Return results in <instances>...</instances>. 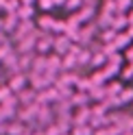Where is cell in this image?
Returning a JSON list of instances; mask_svg holds the SVG:
<instances>
[{
	"instance_id": "22",
	"label": "cell",
	"mask_w": 133,
	"mask_h": 135,
	"mask_svg": "<svg viewBox=\"0 0 133 135\" xmlns=\"http://www.w3.org/2000/svg\"><path fill=\"white\" fill-rule=\"evenodd\" d=\"M81 4H83L81 0H65V2H63V7H65V9H70V11H77Z\"/></svg>"
},
{
	"instance_id": "30",
	"label": "cell",
	"mask_w": 133,
	"mask_h": 135,
	"mask_svg": "<svg viewBox=\"0 0 133 135\" xmlns=\"http://www.w3.org/2000/svg\"><path fill=\"white\" fill-rule=\"evenodd\" d=\"M0 41H4V33H0Z\"/></svg>"
},
{
	"instance_id": "20",
	"label": "cell",
	"mask_w": 133,
	"mask_h": 135,
	"mask_svg": "<svg viewBox=\"0 0 133 135\" xmlns=\"http://www.w3.org/2000/svg\"><path fill=\"white\" fill-rule=\"evenodd\" d=\"M65 131L61 129V126L59 124H50V126H48V129L44 131V135H63Z\"/></svg>"
},
{
	"instance_id": "24",
	"label": "cell",
	"mask_w": 133,
	"mask_h": 135,
	"mask_svg": "<svg viewBox=\"0 0 133 135\" xmlns=\"http://www.w3.org/2000/svg\"><path fill=\"white\" fill-rule=\"evenodd\" d=\"M37 7H39L41 11H50L55 4H53V0H37Z\"/></svg>"
},
{
	"instance_id": "21",
	"label": "cell",
	"mask_w": 133,
	"mask_h": 135,
	"mask_svg": "<svg viewBox=\"0 0 133 135\" xmlns=\"http://www.w3.org/2000/svg\"><path fill=\"white\" fill-rule=\"evenodd\" d=\"M13 96V91L9 89V87H7V85H2V87H0V103H4V100H9Z\"/></svg>"
},
{
	"instance_id": "17",
	"label": "cell",
	"mask_w": 133,
	"mask_h": 135,
	"mask_svg": "<svg viewBox=\"0 0 133 135\" xmlns=\"http://www.w3.org/2000/svg\"><path fill=\"white\" fill-rule=\"evenodd\" d=\"M18 7H20V0H4L2 11H7V13H15V11H18Z\"/></svg>"
},
{
	"instance_id": "8",
	"label": "cell",
	"mask_w": 133,
	"mask_h": 135,
	"mask_svg": "<svg viewBox=\"0 0 133 135\" xmlns=\"http://www.w3.org/2000/svg\"><path fill=\"white\" fill-rule=\"evenodd\" d=\"M127 26H129L127 13H113V18H111V28H113V31H124Z\"/></svg>"
},
{
	"instance_id": "11",
	"label": "cell",
	"mask_w": 133,
	"mask_h": 135,
	"mask_svg": "<svg viewBox=\"0 0 133 135\" xmlns=\"http://www.w3.org/2000/svg\"><path fill=\"white\" fill-rule=\"evenodd\" d=\"M53 22H55V18H50L48 13H44V15H39V20H37V28L44 31V33H48V31L53 28Z\"/></svg>"
},
{
	"instance_id": "29",
	"label": "cell",
	"mask_w": 133,
	"mask_h": 135,
	"mask_svg": "<svg viewBox=\"0 0 133 135\" xmlns=\"http://www.w3.org/2000/svg\"><path fill=\"white\" fill-rule=\"evenodd\" d=\"M31 135H44V131H35V133H31Z\"/></svg>"
},
{
	"instance_id": "14",
	"label": "cell",
	"mask_w": 133,
	"mask_h": 135,
	"mask_svg": "<svg viewBox=\"0 0 133 135\" xmlns=\"http://www.w3.org/2000/svg\"><path fill=\"white\" fill-rule=\"evenodd\" d=\"M116 98H118V103H120V105L131 103V100H133V87H122V89L118 91V96H116Z\"/></svg>"
},
{
	"instance_id": "34",
	"label": "cell",
	"mask_w": 133,
	"mask_h": 135,
	"mask_svg": "<svg viewBox=\"0 0 133 135\" xmlns=\"http://www.w3.org/2000/svg\"><path fill=\"white\" fill-rule=\"evenodd\" d=\"M24 135H28V133H24Z\"/></svg>"
},
{
	"instance_id": "6",
	"label": "cell",
	"mask_w": 133,
	"mask_h": 135,
	"mask_svg": "<svg viewBox=\"0 0 133 135\" xmlns=\"http://www.w3.org/2000/svg\"><path fill=\"white\" fill-rule=\"evenodd\" d=\"M68 100H70V105H74V107H87L89 94H87V91H79V89H77V94H72Z\"/></svg>"
},
{
	"instance_id": "27",
	"label": "cell",
	"mask_w": 133,
	"mask_h": 135,
	"mask_svg": "<svg viewBox=\"0 0 133 135\" xmlns=\"http://www.w3.org/2000/svg\"><path fill=\"white\" fill-rule=\"evenodd\" d=\"M127 20H129V24H133V11H131V13H127Z\"/></svg>"
},
{
	"instance_id": "16",
	"label": "cell",
	"mask_w": 133,
	"mask_h": 135,
	"mask_svg": "<svg viewBox=\"0 0 133 135\" xmlns=\"http://www.w3.org/2000/svg\"><path fill=\"white\" fill-rule=\"evenodd\" d=\"M105 74L101 72V70H96L94 74H92V76H89V83H92V87H96V85H105Z\"/></svg>"
},
{
	"instance_id": "33",
	"label": "cell",
	"mask_w": 133,
	"mask_h": 135,
	"mask_svg": "<svg viewBox=\"0 0 133 135\" xmlns=\"http://www.w3.org/2000/svg\"><path fill=\"white\" fill-rule=\"evenodd\" d=\"M63 135H70V133H63Z\"/></svg>"
},
{
	"instance_id": "1",
	"label": "cell",
	"mask_w": 133,
	"mask_h": 135,
	"mask_svg": "<svg viewBox=\"0 0 133 135\" xmlns=\"http://www.w3.org/2000/svg\"><path fill=\"white\" fill-rule=\"evenodd\" d=\"M33 52H37V55L53 52V35H50V33H44V31L39 33L37 39H35V48H33Z\"/></svg>"
},
{
	"instance_id": "19",
	"label": "cell",
	"mask_w": 133,
	"mask_h": 135,
	"mask_svg": "<svg viewBox=\"0 0 133 135\" xmlns=\"http://www.w3.org/2000/svg\"><path fill=\"white\" fill-rule=\"evenodd\" d=\"M133 0H116V11L118 13H127V9H131Z\"/></svg>"
},
{
	"instance_id": "5",
	"label": "cell",
	"mask_w": 133,
	"mask_h": 135,
	"mask_svg": "<svg viewBox=\"0 0 133 135\" xmlns=\"http://www.w3.org/2000/svg\"><path fill=\"white\" fill-rule=\"evenodd\" d=\"M15 18L18 20H33L35 18V4H20L18 11H15Z\"/></svg>"
},
{
	"instance_id": "15",
	"label": "cell",
	"mask_w": 133,
	"mask_h": 135,
	"mask_svg": "<svg viewBox=\"0 0 133 135\" xmlns=\"http://www.w3.org/2000/svg\"><path fill=\"white\" fill-rule=\"evenodd\" d=\"M116 33H118V31H113L111 26L109 28H103L101 31V44H111L113 37H116Z\"/></svg>"
},
{
	"instance_id": "23",
	"label": "cell",
	"mask_w": 133,
	"mask_h": 135,
	"mask_svg": "<svg viewBox=\"0 0 133 135\" xmlns=\"http://www.w3.org/2000/svg\"><path fill=\"white\" fill-rule=\"evenodd\" d=\"M50 31H55V33H61V35H63V31H65V20H61V22H59V20H55Z\"/></svg>"
},
{
	"instance_id": "28",
	"label": "cell",
	"mask_w": 133,
	"mask_h": 135,
	"mask_svg": "<svg viewBox=\"0 0 133 135\" xmlns=\"http://www.w3.org/2000/svg\"><path fill=\"white\" fill-rule=\"evenodd\" d=\"M120 135H133V131H122Z\"/></svg>"
},
{
	"instance_id": "7",
	"label": "cell",
	"mask_w": 133,
	"mask_h": 135,
	"mask_svg": "<svg viewBox=\"0 0 133 135\" xmlns=\"http://www.w3.org/2000/svg\"><path fill=\"white\" fill-rule=\"evenodd\" d=\"M18 18H15V13H7L4 15V18H2V33H9V35H11V33L15 31V26H18Z\"/></svg>"
},
{
	"instance_id": "9",
	"label": "cell",
	"mask_w": 133,
	"mask_h": 135,
	"mask_svg": "<svg viewBox=\"0 0 133 135\" xmlns=\"http://www.w3.org/2000/svg\"><path fill=\"white\" fill-rule=\"evenodd\" d=\"M89 115H92V113H89V109H87V107H79V111H77V115L72 118V124H74V126L87 124V122H89Z\"/></svg>"
},
{
	"instance_id": "13",
	"label": "cell",
	"mask_w": 133,
	"mask_h": 135,
	"mask_svg": "<svg viewBox=\"0 0 133 135\" xmlns=\"http://www.w3.org/2000/svg\"><path fill=\"white\" fill-rule=\"evenodd\" d=\"M107 63V57L101 52V50H98V52H92V57H89V65L92 68H103Z\"/></svg>"
},
{
	"instance_id": "10",
	"label": "cell",
	"mask_w": 133,
	"mask_h": 135,
	"mask_svg": "<svg viewBox=\"0 0 133 135\" xmlns=\"http://www.w3.org/2000/svg\"><path fill=\"white\" fill-rule=\"evenodd\" d=\"M129 44H131V37L127 35V31H118V33H116V37H113V46L118 48V50H120V48H127Z\"/></svg>"
},
{
	"instance_id": "32",
	"label": "cell",
	"mask_w": 133,
	"mask_h": 135,
	"mask_svg": "<svg viewBox=\"0 0 133 135\" xmlns=\"http://www.w3.org/2000/svg\"><path fill=\"white\" fill-rule=\"evenodd\" d=\"M0 79H2V72H0Z\"/></svg>"
},
{
	"instance_id": "25",
	"label": "cell",
	"mask_w": 133,
	"mask_h": 135,
	"mask_svg": "<svg viewBox=\"0 0 133 135\" xmlns=\"http://www.w3.org/2000/svg\"><path fill=\"white\" fill-rule=\"evenodd\" d=\"M127 59H129V61H133V48H127Z\"/></svg>"
},
{
	"instance_id": "2",
	"label": "cell",
	"mask_w": 133,
	"mask_h": 135,
	"mask_svg": "<svg viewBox=\"0 0 133 135\" xmlns=\"http://www.w3.org/2000/svg\"><path fill=\"white\" fill-rule=\"evenodd\" d=\"M26 83H28L26 74H24V72H15V74H11V76H9V81H7V87H9L13 94H18L20 89L26 87Z\"/></svg>"
},
{
	"instance_id": "12",
	"label": "cell",
	"mask_w": 133,
	"mask_h": 135,
	"mask_svg": "<svg viewBox=\"0 0 133 135\" xmlns=\"http://www.w3.org/2000/svg\"><path fill=\"white\" fill-rule=\"evenodd\" d=\"M7 135H24L26 133V126H24V122H13V124H9L7 126V131H4Z\"/></svg>"
},
{
	"instance_id": "4",
	"label": "cell",
	"mask_w": 133,
	"mask_h": 135,
	"mask_svg": "<svg viewBox=\"0 0 133 135\" xmlns=\"http://www.w3.org/2000/svg\"><path fill=\"white\" fill-rule=\"evenodd\" d=\"M35 96H37V91L35 89H33V87H24V89H20L18 91V96H15V98H18V103H22L24 107H26V105H33V103H35Z\"/></svg>"
},
{
	"instance_id": "3",
	"label": "cell",
	"mask_w": 133,
	"mask_h": 135,
	"mask_svg": "<svg viewBox=\"0 0 133 135\" xmlns=\"http://www.w3.org/2000/svg\"><path fill=\"white\" fill-rule=\"evenodd\" d=\"M70 46H72V41L65 37V35L53 37V52H55V55H59V57L68 55V52H70Z\"/></svg>"
},
{
	"instance_id": "18",
	"label": "cell",
	"mask_w": 133,
	"mask_h": 135,
	"mask_svg": "<svg viewBox=\"0 0 133 135\" xmlns=\"http://www.w3.org/2000/svg\"><path fill=\"white\" fill-rule=\"evenodd\" d=\"M92 133H94V131L89 129L87 124H81V126H74V129H72V133H70V135H92Z\"/></svg>"
},
{
	"instance_id": "31",
	"label": "cell",
	"mask_w": 133,
	"mask_h": 135,
	"mask_svg": "<svg viewBox=\"0 0 133 135\" xmlns=\"http://www.w3.org/2000/svg\"><path fill=\"white\" fill-rule=\"evenodd\" d=\"M0 33H2V18H0Z\"/></svg>"
},
{
	"instance_id": "26",
	"label": "cell",
	"mask_w": 133,
	"mask_h": 135,
	"mask_svg": "<svg viewBox=\"0 0 133 135\" xmlns=\"http://www.w3.org/2000/svg\"><path fill=\"white\" fill-rule=\"evenodd\" d=\"M37 0H20V4H35Z\"/></svg>"
}]
</instances>
